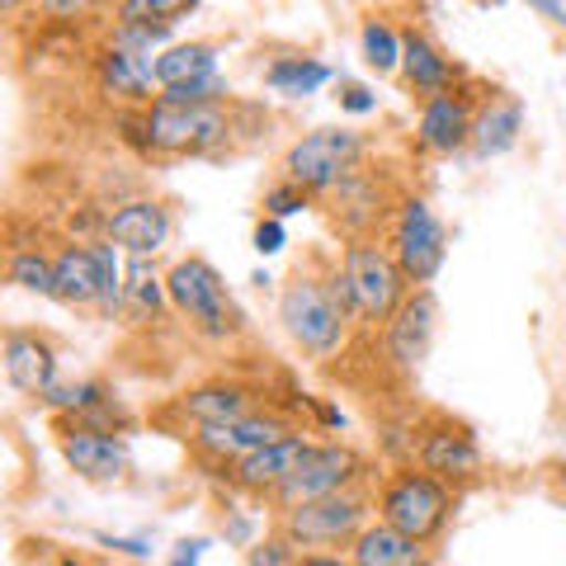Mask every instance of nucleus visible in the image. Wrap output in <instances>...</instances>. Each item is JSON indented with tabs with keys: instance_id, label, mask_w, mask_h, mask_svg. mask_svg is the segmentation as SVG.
<instances>
[{
	"instance_id": "nucleus-1",
	"label": "nucleus",
	"mask_w": 566,
	"mask_h": 566,
	"mask_svg": "<svg viewBox=\"0 0 566 566\" xmlns=\"http://www.w3.org/2000/svg\"><path fill=\"white\" fill-rule=\"evenodd\" d=\"M335 274V270H331ZM316 279L297 270L279 293V322L312 359H331L349 335V307L335 297V279Z\"/></svg>"
},
{
	"instance_id": "nucleus-2",
	"label": "nucleus",
	"mask_w": 566,
	"mask_h": 566,
	"mask_svg": "<svg viewBox=\"0 0 566 566\" xmlns=\"http://www.w3.org/2000/svg\"><path fill=\"white\" fill-rule=\"evenodd\" d=\"M142 128V147L161 151V156H208L227 147L232 137V118L222 104H170V99H151L137 114Z\"/></svg>"
},
{
	"instance_id": "nucleus-3",
	"label": "nucleus",
	"mask_w": 566,
	"mask_h": 566,
	"mask_svg": "<svg viewBox=\"0 0 566 566\" xmlns=\"http://www.w3.org/2000/svg\"><path fill=\"white\" fill-rule=\"evenodd\" d=\"M449 515H453V491L420 468L387 472V482L378 486V520L424 547L449 528Z\"/></svg>"
},
{
	"instance_id": "nucleus-4",
	"label": "nucleus",
	"mask_w": 566,
	"mask_h": 566,
	"mask_svg": "<svg viewBox=\"0 0 566 566\" xmlns=\"http://www.w3.org/2000/svg\"><path fill=\"white\" fill-rule=\"evenodd\" d=\"M166 293H170V303L180 307L185 322L199 335H208V340H227V335L241 331V307L232 303L222 274L212 270L208 260H199V255L180 260L166 274Z\"/></svg>"
},
{
	"instance_id": "nucleus-5",
	"label": "nucleus",
	"mask_w": 566,
	"mask_h": 566,
	"mask_svg": "<svg viewBox=\"0 0 566 566\" xmlns=\"http://www.w3.org/2000/svg\"><path fill=\"white\" fill-rule=\"evenodd\" d=\"M364 156V133L354 128H316L307 137H297L289 156H283V180L316 193H335L354 170H359Z\"/></svg>"
},
{
	"instance_id": "nucleus-6",
	"label": "nucleus",
	"mask_w": 566,
	"mask_h": 566,
	"mask_svg": "<svg viewBox=\"0 0 566 566\" xmlns=\"http://www.w3.org/2000/svg\"><path fill=\"white\" fill-rule=\"evenodd\" d=\"M340 274L349 279V293H354V307H359V322L368 326H387L392 316L401 312L406 293V279L401 264L392 251H382L374 241H349L345 255H340Z\"/></svg>"
},
{
	"instance_id": "nucleus-7",
	"label": "nucleus",
	"mask_w": 566,
	"mask_h": 566,
	"mask_svg": "<svg viewBox=\"0 0 566 566\" xmlns=\"http://www.w3.org/2000/svg\"><path fill=\"white\" fill-rule=\"evenodd\" d=\"M364 520H368V501L359 491H345V495H326V501L283 510L279 534L293 547H340V543L354 547V538L368 528Z\"/></svg>"
},
{
	"instance_id": "nucleus-8",
	"label": "nucleus",
	"mask_w": 566,
	"mask_h": 566,
	"mask_svg": "<svg viewBox=\"0 0 566 566\" xmlns=\"http://www.w3.org/2000/svg\"><path fill=\"white\" fill-rule=\"evenodd\" d=\"M392 255L401 264V274L411 283H430L439 270H444V255H449V232L444 222L434 218V208L424 199H406L397 222H392Z\"/></svg>"
},
{
	"instance_id": "nucleus-9",
	"label": "nucleus",
	"mask_w": 566,
	"mask_h": 566,
	"mask_svg": "<svg viewBox=\"0 0 566 566\" xmlns=\"http://www.w3.org/2000/svg\"><path fill=\"white\" fill-rule=\"evenodd\" d=\"M156 85L170 104H218L227 85L218 76V48L212 43H175L156 57Z\"/></svg>"
},
{
	"instance_id": "nucleus-10",
	"label": "nucleus",
	"mask_w": 566,
	"mask_h": 566,
	"mask_svg": "<svg viewBox=\"0 0 566 566\" xmlns=\"http://www.w3.org/2000/svg\"><path fill=\"white\" fill-rule=\"evenodd\" d=\"M359 476H364V458L349 444H316L303 472H297L274 501H279V510H297V505L326 501V495H345Z\"/></svg>"
},
{
	"instance_id": "nucleus-11",
	"label": "nucleus",
	"mask_w": 566,
	"mask_h": 566,
	"mask_svg": "<svg viewBox=\"0 0 566 566\" xmlns=\"http://www.w3.org/2000/svg\"><path fill=\"white\" fill-rule=\"evenodd\" d=\"M416 463L420 472L439 476V482H472L476 472H482V449H476V439L463 420H449L439 416L434 424H424L420 439H416Z\"/></svg>"
},
{
	"instance_id": "nucleus-12",
	"label": "nucleus",
	"mask_w": 566,
	"mask_h": 566,
	"mask_svg": "<svg viewBox=\"0 0 566 566\" xmlns=\"http://www.w3.org/2000/svg\"><path fill=\"white\" fill-rule=\"evenodd\" d=\"M57 444H62V458L71 463V472L85 476V482H118L128 472V444L123 434H109V430H95V424H81V420H57Z\"/></svg>"
},
{
	"instance_id": "nucleus-13",
	"label": "nucleus",
	"mask_w": 566,
	"mask_h": 566,
	"mask_svg": "<svg viewBox=\"0 0 566 566\" xmlns=\"http://www.w3.org/2000/svg\"><path fill=\"white\" fill-rule=\"evenodd\" d=\"M476 95L468 91V85H453V91L434 95L420 104V128H416V142L420 151L430 156H453L472 147V128H476Z\"/></svg>"
},
{
	"instance_id": "nucleus-14",
	"label": "nucleus",
	"mask_w": 566,
	"mask_h": 566,
	"mask_svg": "<svg viewBox=\"0 0 566 566\" xmlns=\"http://www.w3.org/2000/svg\"><path fill=\"white\" fill-rule=\"evenodd\" d=\"M289 434H297L289 420L260 411L251 420H232V424H199V430H193V449H199L203 458H212L218 468H232V463H241V458L270 449Z\"/></svg>"
},
{
	"instance_id": "nucleus-15",
	"label": "nucleus",
	"mask_w": 566,
	"mask_h": 566,
	"mask_svg": "<svg viewBox=\"0 0 566 566\" xmlns=\"http://www.w3.org/2000/svg\"><path fill=\"white\" fill-rule=\"evenodd\" d=\"M312 449H316L312 439L289 434V439H279V444L260 449V453H251V458H241V463H232V468H222V476H227V482H232L237 491L279 495L297 472H303V463L312 458Z\"/></svg>"
},
{
	"instance_id": "nucleus-16",
	"label": "nucleus",
	"mask_w": 566,
	"mask_h": 566,
	"mask_svg": "<svg viewBox=\"0 0 566 566\" xmlns=\"http://www.w3.org/2000/svg\"><path fill=\"white\" fill-rule=\"evenodd\" d=\"M434 331H439V303H434V293L430 289H416L401 303V312L387 322V335H382L392 368H401V374H416V368L430 359Z\"/></svg>"
},
{
	"instance_id": "nucleus-17",
	"label": "nucleus",
	"mask_w": 566,
	"mask_h": 566,
	"mask_svg": "<svg viewBox=\"0 0 566 566\" xmlns=\"http://www.w3.org/2000/svg\"><path fill=\"white\" fill-rule=\"evenodd\" d=\"M104 241L118 245V251H128L133 260L156 255L170 241V212H166V203H156V199L118 203L109 218H104Z\"/></svg>"
},
{
	"instance_id": "nucleus-18",
	"label": "nucleus",
	"mask_w": 566,
	"mask_h": 566,
	"mask_svg": "<svg viewBox=\"0 0 566 566\" xmlns=\"http://www.w3.org/2000/svg\"><path fill=\"white\" fill-rule=\"evenodd\" d=\"M6 378L20 387L24 397H48L57 387V349H52L48 335L39 331H6Z\"/></svg>"
},
{
	"instance_id": "nucleus-19",
	"label": "nucleus",
	"mask_w": 566,
	"mask_h": 566,
	"mask_svg": "<svg viewBox=\"0 0 566 566\" xmlns=\"http://www.w3.org/2000/svg\"><path fill=\"white\" fill-rule=\"evenodd\" d=\"M401 71H406V85H411L420 99H434L458 85V66L444 57V48L420 29H401Z\"/></svg>"
},
{
	"instance_id": "nucleus-20",
	"label": "nucleus",
	"mask_w": 566,
	"mask_h": 566,
	"mask_svg": "<svg viewBox=\"0 0 566 566\" xmlns=\"http://www.w3.org/2000/svg\"><path fill=\"white\" fill-rule=\"evenodd\" d=\"M255 406H260V397L251 392V387H241V382H203V387H189V392L175 401V411L189 416L193 430H199V424L251 420V416H260Z\"/></svg>"
},
{
	"instance_id": "nucleus-21",
	"label": "nucleus",
	"mask_w": 566,
	"mask_h": 566,
	"mask_svg": "<svg viewBox=\"0 0 566 566\" xmlns=\"http://www.w3.org/2000/svg\"><path fill=\"white\" fill-rule=\"evenodd\" d=\"M520 133H524V104H520V95L495 91V95L482 99V109H476L472 151L482 156V161H491V156H505L520 142Z\"/></svg>"
},
{
	"instance_id": "nucleus-22",
	"label": "nucleus",
	"mask_w": 566,
	"mask_h": 566,
	"mask_svg": "<svg viewBox=\"0 0 566 566\" xmlns=\"http://www.w3.org/2000/svg\"><path fill=\"white\" fill-rule=\"evenodd\" d=\"M349 562L354 566H430V547L397 534L392 524H368L359 538L349 547Z\"/></svg>"
},
{
	"instance_id": "nucleus-23",
	"label": "nucleus",
	"mask_w": 566,
	"mask_h": 566,
	"mask_svg": "<svg viewBox=\"0 0 566 566\" xmlns=\"http://www.w3.org/2000/svg\"><path fill=\"white\" fill-rule=\"evenodd\" d=\"M52 274H57V303L66 307H99V260L95 245H66L52 255Z\"/></svg>"
},
{
	"instance_id": "nucleus-24",
	"label": "nucleus",
	"mask_w": 566,
	"mask_h": 566,
	"mask_svg": "<svg viewBox=\"0 0 566 566\" xmlns=\"http://www.w3.org/2000/svg\"><path fill=\"white\" fill-rule=\"evenodd\" d=\"M151 81H156V62H147L142 52H123L109 48L99 57V85L118 99H133V104H151Z\"/></svg>"
},
{
	"instance_id": "nucleus-25",
	"label": "nucleus",
	"mask_w": 566,
	"mask_h": 566,
	"mask_svg": "<svg viewBox=\"0 0 566 566\" xmlns=\"http://www.w3.org/2000/svg\"><path fill=\"white\" fill-rule=\"evenodd\" d=\"M326 81H331V66L312 62V57H279V62H270V71H264V85H270L274 95H289V99L322 91Z\"/></svg>"
},
{
	"instance_id": "nucleus-26",
	"label": "nucleus",
	"mask_w": 566,
	"mask_h": 566,
	"mask_svg": "<svg viewBox=\"0 0 566 566\" xmlns=\"http://www.w3.org/2000/svg\"><path fill=\"white\" fill-rule=\"evenodd\" d=\"M10 283H20L29 293H43V297H57V274H52V260L33 245H14L10 251Z\"/></svg>"
},
{
	"instance_id": "nucleus-27",
	"label": "nucleus",
	"mask_w": 566,
	"mask_h": 566,
	"mask_svg": "<svg viewBox=\"0 0 566 566\" xmlns=\"http://www.w3.org/2000/svg\"><path fill=\"white\" fill-rule=\"evenodd\" d=\"M359 48H364V62L378 71V76H387V71L401 66V33L387 24V20H364L359 29Z\"/></svg>"
},
{
	"instance_id": "nucleus-28",
	"label": "nucleus",
	"mask_w": 566,
	"mask_h": 566,
	"mask_svg": "<svg viewBox=\"0 0 566 566\" xmlns=\"http://www.w3.org/2000/svg\"><path fill=\"white\" fill-rule=\"evenodd\" d=\"M166 303V293H161V279L151 274V264L147 260H133L128 264V289H123V307H133L137 316H156Z\"/></svg>"
},
{
	"instance_id": "nucleus-29",
	"label": "nucleus",
	"mask_w": 566,
	"mask_h": 566,
	"mask_svg": "<svg viewBox=\"0 0 566 566\" xmlns=\"http://www.w3.org/2000/svg\"><path fill=\"white\" fill-rule=\"evenodd\" d=\"M118 24H170L180 20V14H193V0H123L114 10Z\"/></svg>"
},
{
	"instance_id": "nucleus-30",
	"label": "nucleus",
	"mask_w": 566,
	"mask_h": 566,
	"mask_svg": "<svg viewBox=\"0 0 566 566\" xmlns=\"http://www.w3.org/2000/svg\"><path fill=\"white\" fill-rule=\"evenodd\" d=\"M303 208H312V193L307 189H297V185H274V189H264V218H274V222H283V218H293V212H303Z\"/></svg>"
},
{
	"instance_id": "nucleus-31",
	"label": "nucleus",
	"mask_w": 566,
	"mask_h": 566,
	"mask_svg": "<svg viewBox=\"0 0 566 566\" xmlns=\"http://www.w3.org/2000/svg\"><path fill=\"white\" fill-rule=\"evenodd\" d=\"M245 566H297V553H293V543L283 538V534H270V538L251 543V553H245Z\"/></svg>"
},
{
	"instance_id": "nucleus-32",
	"label": "nucleus",
	"mask_w": 566,
	"mask_h": 566,
	"mask_svg": "<svg viewBox=\"0 0 566 566\" xmlns=\"http://www.w3.org/2000/svg\"><path fill=\"white\" fill-rule=\"evenodd\" d=\"M283 241H289L283 222H274V218H260V222H255V251H260V255H279Z\"/></svg>"
},
{
	"instance_id": "nucleus-33",
	"label": "nucleus",
	"mask_w": 566,
	"mask_h": 566,
	"mask_svg": "<svg viewBox=\"0 0 566 566\" xmlns=\"http://www.w3.org/2000/svg\"><path fill=\"white\" fill-rule=\"evenodd\" d=\"M340 109H349V114H374L378 99H374V91H368V85L340 81Z\"/></svg>"
},
{
	"instance_id": "nucleus-34",
	"label": "nucleus",
	"mask_w": 566,
	"mask_h": 566,
	"mask_svg": "<svg viewBox=\"0 0 566 566\" xmlns=\"http://www.w3.org/2000/svg\"><path fill=\"white\" fill-rule=\"evenodd\" d=\"M203 538H185V543H175V557H170V566H199V557H203Z\"/></svg>"
},
{
	"instance_id": "nucleus-35",
	"label": "nucleus",
	"mask_w": 566,
	"mask_h": 566,
	"mask_svg": "<svg viewBox=\"0 0 566 566\" xmlns=\"http://www.w3.org/2000/svg\"><path fill=\"white\" fill-rule=\"evenodd\" d=\"M297 566H354V562L335 557V553H303V557H297Z\"/></svg>"
}]
</instances>
